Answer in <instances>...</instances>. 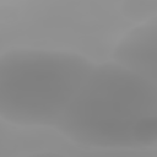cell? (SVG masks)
<instances>
[{"label":"cell","instance_id":"cell-3","mask_svg":"<svg viewBox=\"0 0 157 157\" xmlns=\"http://www.w3.org/2000/svg\"><path fill=\"white\" fill-rule=\"evenodd\" d=\"M113 60L157 83V18L126 33L115 45Z\"/></svg>","mask_w":157,"mask_h":157},{"label":"cell","instance_id":"cell-1","mask_svg":"<svg viewBox=\"0 0 157 157\" xmlns=\"http://www.w3.org/2000/svg\"><path fill=\"white\" fill-rule=\"evenodd\" d=\"M56 129L91 147L157 144V83L117 63L94 65Z\"/></svg>","mask_w":157,"mask_h":157},{"label":"cell","instance_id":"cell-2","mask_svg":"<svg viewBox=\"0 0 157 157\" xmlns=\"http://www.w3.org/2000/svg\"><path fill=\"white\" fill-rule=\"evenodd\" d=\"M94 64L64 50L11 49L0 58V115L23 126L59 124Z\"/></svg>","mask_w":157,"mask_h":157},{"label":"cell","instance_id":"cell-4","mask_svg":"<svg viewBox=\"0 0 157 157\" xmlns=\"http://www.w3.org/2000/svg\"><path fill=\"white\" fill-rule=\"evenodd\" d=\"M121 12L125 17L145 23L157 18V1H125L121 4Z\"/></svg>","mask_w":157,"mask_h":157},{"label":"cell","instance_id":"cell-5","mask_svg":"<svg viewBox=\"0 0 157 157\" xmlns=\"http://www.w3.org/2000/svg\"><path fill=\"white\" fill-rule=\"evenodd\" d=\"M23 157H67V156H64L56 152H36V153H31Z\"/></svg>","mask_w":157,"mask_h":157}]
</instances>
